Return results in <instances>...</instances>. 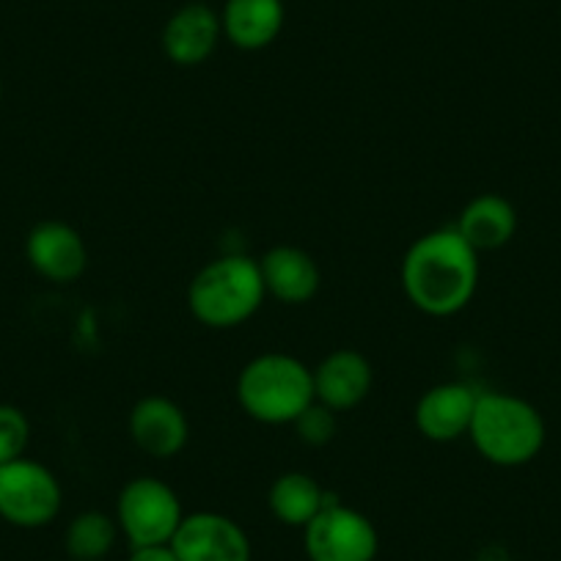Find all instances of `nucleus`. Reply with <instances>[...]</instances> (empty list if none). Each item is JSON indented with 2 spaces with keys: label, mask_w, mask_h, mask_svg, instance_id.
Instances as JSON below:
<instances>
[{
  "label": "nucleus",
  "mask_w": 561,
  "mask_h": 561,
  "mask_svg": "<svg viewBox=\"0 0 561 561\" xmlns=\"http://www.w3.org/2000/svg\"><path fill=\"white\" fill-rule=\"evenodd\" d=\"M479 287V253L457 229L419 237L402 259V289L430 317H451L471 304Z\"/></svg>",
  "instance_id": "1"
},
{
  "label": "nucleus",
  "mask_w": 561,
  "mask_h": 561,
  "mask_svg": "<svg viewBox=\"0 0 561 561\" xmlns=\"http://www.w3.org/2000/svg\"><path fill=\"white\" fill-rule=\"evenodd\" d=\"M264 289L262 270L256 259L245 253H226L204 264L191 280L187 306L193 317L207 328H237L262 309Z\"/></svg>",
  "instance_id": "2"
},
{
  "label": "nucleus",
  "mask_w": 561,
  "mask_h": 561,
  "mask_svg": "<svg viewBox=\"0 0 561 561\" xmlns=\"http://www.w3.org/2000/svg\"><path fill=\"white\" fill-rule=\"evenodd\" d=\"M468 438L493 466L520 468L542 451L545 419L531 402L515 393H479Z\"/></svg>",
  "instance_id": "3"
},
{
  "label": "nucleus",
  "mask_w": 561,
  "mask_h": 561,
  "mask_svg": "<svg viewBox=\"0 0 561 561\" xmlns=\"http://www.w3.org/2000/svg\"><path fill=\"white\" fill-rule=\"evenodd\" d=\"M237 399L253 421L273 427L295 424L317 402L314 375L295 355L264 353L242 366Z\"/></svg>",
  "instance_id": "4"
},
{
  "label": "nucleus",
  "mask_w": 561,
  "mask_h": 561,
  "mask_svg": "<svg viewBox=\"0 0 561 561\" xmlns=\"http://www.w3.org/2000/svg\"><path fill=\"white\" fill-rule=\"evenodd\" d=\"M182 501L171 484L154 477H135L122 488L116 501L118 531L133 548L169 545L180 528Z\"/></svg>",
  "instance_id": "5"
},
{
  "label": "nucleus",
  "mask_w": 561,
  "mask_h": 561,
  "mask_svg": "<svg viewBox=\"0 0 561 561\" xmlns=\"http://www.w3.org/2000/svg\"><path fill=\"white\" fill-rule=\"evenodd\" d=\"M61 484L42 462L20 457L0 466V517L18 528H42L61 512Z\"/></svg>",
  "instance_id": "6"
},
{
  "label": "nucleus",
  "mask_w": 561,
  "mask_h": 561,
  "mask_svg": "<svg viewBox=\"0 0 561 561\" xmlns=\"http://www.w3.org/2000/svg\"><path fill=\"white\" fill-rule=\"evenodd\" d=\"M304 545L311 561H375L380 537L364 512L328 501L304 528Z\"/></svg>",
  "instance_id": "7"
},
{
  "label": "nucleus",
  "mask_w": 561,
  "mask_h": 561,
  "mask_svg": "<svg viewBox=\"0 0 561 561\" xmlns=\"http://www.w3.org/2000/svg\"><path fill=\"white\" fill-rule=\"evenodd\" d=\"M171 548L180 561H251L245 528L220 512H193L182 517Z\"/></svg>",
  "instance_id": "8"
},
{
  "label": "nucleus",
  "mask_w": 561,
  "mask_h": 561,
  "mask_svg": "<svg viewBox=\"0 0 561 561\" xmlns=\"http://www.w3.org/2000/svg\"><path fill=\"white\" fill-rule=\"evenodd\" d=\"M25 256L31 267L53 284H72L89 264V251L80 231L61 220L36 224L25 240Z\"/></svg>",
  "instance_id": "9"
},
{
  "label": "nucleus",
  "mask_w": 561,
  "mask_h": 561,
  "mask_svg": "<svg viewBox=\"0 0 561 561\" xmlns=\"http://www.w3.org/2000/svg\"><path fill=\"white\" fill-rule=\"evenodd\" d=\"M129 435L140 451L158 460H171L191 438L185 410L169 397H144L129 413Z\"/></svg>",
  "instance_id": "10"
},
{
  "label": "nucleus",
  "mask_w": 561,
  "mask_h": 561,
  "mask_svg": "<svg viewBox=\"0 0 561 561\" xmlns=\"http://www.w3.org/2000/svg\"><path fill=\"white\" fill-rule=\"evenodd\" d=\"M479 393L466 382H440L419 399L415 427L427 440L451 444L471 430Z\"/></svg>",
  "instance_id": "11"
},
{
  "label": "nucleus",
  "mask_w": 561,
  "mask_h": 561,
  "mask_svg": "<svg viewBox=\"0 0 561 561\" xmlns=\"http://www.w3.org/2000/svg\"><path fill=\"white\" fill-rule=\"evenodd\" d=\"M314 399L333 413L353 410L369 397L371 391V364L355 350H336L320 360L314 371Z\"/></svg>",
  "instance_id": "12"
},
{
  "label": "nucleus",
  "mask_w": 561,
  "mask_h": 561,
  "mask_svg": "<svg viewBox=\"0 0 561 561\" xmlns=\"http://www.w3.org/2000/svg\"><path fill=\"white\" fill-rule=\"evenodd\" d=\"M224 25L207 3H187L163 28V50L180 67H198L218 47Z\"/></svg>",
  "instance_id": "13"
},
{
  "label": "nucleus",
  "mask_w": 561,
  "mask_h": 561,
  "mask_svg": "<svg viewBox=\"0 0 561 561\" xmlns=\"http://www.w3.org/2000/svg\"><path fill=\"white\" fill-rule=\"evenodd\" d=\"M259 270H262L267 295H273L275 300L287 306L309 304L322 280L314 256L295 245L270 248L262 262H259Z\"/></svg>",
  "instance_id": "14"
},
{
  "label": "nucleus",
  "mask_w": 561,
  "mask_h": 561,
  "mask_svg": "<svg viewBox=\"0 0 561 561\" xmlns=\"http://www.w3.org/2000/svg\"><path fill=\"white\" fill-rule=\"evenodd\" d=\"M224 36L240 50H262L284 28V0H226Z\"/></svg>",
  "instance_id": "15"
},
{
  "label": "nucleus",
  "mask_w": 561,
  "mask_h": 561,
  "mask_svg": "<svg viewBox=\"0 0 561 561\" xmlns=\"http://www.w3.org/2000/svg\"><path fill=\"white\" fill-rule=\"evenodd\" d=\"M462 234V240L477 253L499 251L515 237L517 231V213L512 202H506L499 193H484L468 202L462 209L460 220L455 226Z\"/></svg>",
  "instance_id": "16"
},
{
  "label": "nucleus",
  "mask_w": 561,
  "mask_h": 561,
  "mask_svg": "<svg viewBox=\"0 0 561 561\" xmlns=\"http://www.w3.org/2000/svg\"><path fill=\"white\" fill-rule=\"evenodd\" d=\"M328 504V493L320 488L314 477L304 471H289L280 473L273 484H270L267 493V506L273 512V517L284 526L293 528H306L317 515L322 512V506Z\"/></svg>",
  "instance_id": "17"
},
{
  "label": "nucleus",
  "mask_w": 561,
  "mask_h": 561,
  "mask_svg": "<svg viewBox=\"0 0 561 561\" xmlns=\"http://www.w3.org/2000/svg\"><path fill=\"white\" fill-rule=\"evenodd\" d=\"M116 517L105 515V512H80L72 523L67 526V553L72 561H105L118 537Z\"/></svg>",
  "instance_id": "18"
},
{
  "label": "nucleus",
  "mask_w": 561,
  "mask_h": 561,
  "mask_svg": "<svg viewBox=\"0 0 561 561\" xmlns=\"http://www.w3.org/2000/svg\"><path fill=\"white\" fill-rule=\"evenodd\" d=\"M31 440L28 415L14 404H0V466L25 457Z\"/></svg>",
  "instance_id": "19"
},
{
  "label": "nucleus",
  "mask_w": 561,
  "mask_h": 561,
  "mask_svg": "<svg viewBox=\"0 0 561 561\" xmlns=\"http://www.w3.org/2000/svg\"><path fill=\"white\" fill-rule=\"evenodd\" d=\"M295 427H298V435L311 446H325L328 440H333L336 435V413L325 404L314 402L298 421H295Z\"/></svg>",
  "instance_id": "20"
},
{
  "label": "nucleus",
  "mask_w": 561,
  "mask_h": 561,
  "mask_svg": "<svg viewBox=\"0 0 561 561\" xmlns=\"http://www.w3.org/2000/svg\"><path fill=\"white\" fill-rule=\"evenodd\" d=\"M127 561H180L174 548L169 545H144V548H133Z\"/></svg>",
  "instance_id": "21"
},
{
  "label": "nucleus",
  "mask_w": 561,
  "mask_h": 561,
  "mask_svg": "<svg viewBox=\"0 0 561 561\" xmlns=\"http://www.w3.org/2000/svg\"><path fill=\"white\" fill-rule=\"evenodd\" d=\"M0 94H3V85H0Z\"/></svg>",
  "instance_id": "22"
}]
</instances>
